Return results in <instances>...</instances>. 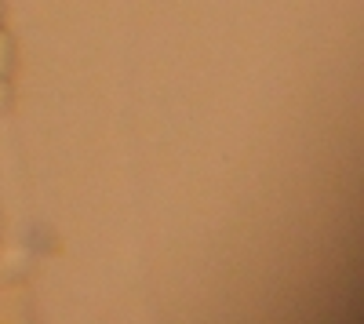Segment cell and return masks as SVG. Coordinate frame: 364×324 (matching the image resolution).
Returning <instances> with one entry per match:
<instances>
[{
  "mask_svg": "<svg viewBox=\"0 0 364 324\" xmlns=\"http://www.w3.org/2000/svg\"><path fill=\"white\" fill-rule=\"evenodd\" d=\"M4 99H8V87H4V80H0V106H4Z\"/></svg>",
  "mask_w": 364,
  "mask_h": 324,
  "instance_id": "7a4b0ae2",
  "label": "cell"
},
{
  "mask_svg": "<svg viewBox=\"0 0 364 324\" xmlns=\"http://www.w3.org/2000/svg\"><path fill=\"white\" fill-rule=\"evenodd\" d=\"M11 58H15V48H11L8 33H4V29H0V80L8 77V70H11Z\"/></svg>",
  "mask_w": 364,
  "mask_h": 324,
  "instance_id": "6da1fadb",
  "label": "cell"
}]
</instances>
